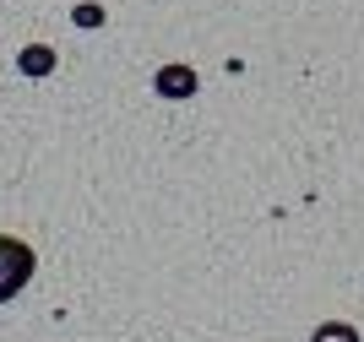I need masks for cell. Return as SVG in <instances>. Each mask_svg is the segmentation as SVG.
<instances>
[{"label": "cell", "mask_w": 364, "mask_h": 342, "mask_svg": "<svg viewBox=\"0 0 364 342\" xmlns=\"http://www.w3.org/2000/svg\"><path fill=\"white\" fill-rule=\"evenodd\" d=\"M28 277H33V250L22 245V239L0 234V299H11Z\"/></svg>", "instance_id": "cell-1"}, {"label": "cell", "mask_w": 364, "mask_h": 342, "mask_svg": "<svg viewBox=\"0 0 364 342\" xmlns=\"http://www.w3.org/2000/svg\"><path fill=\"white\" fill-rule=\"evenodd\" d=\"M191 87H196V76L185 71V65H168V71H158V92H168V98H185Z\"/></svg>", "instance_id": "cell-2"}, {"label": "cell", "mask_w": 364, "mask_h": 342, "mask_svg": "<svg viewBox=\"0 0 364 342\" xmlns=\"http://www.w3.org/2000/svg\"><path fill=\"white\" fill-rule=\"evenodd\" d=\"M49 65H55L49 49H28V55H22V71H49Z\"/></svg>", "instance_id": "cell-3"}, {"label": "cell", "mask_w": 364, "mask_h": 342, "mask_svg": "<svg viewBox=\"0 0 364 342\" xmlns=\"http://www.w3.org/2000/svg\"><path fill=\"white\" fill-rule=\"evenodd\" d=\"M316 342H359V337H353V326H321Z\"/></svg>", "instance_id": "cell-4"}]
</instances>
